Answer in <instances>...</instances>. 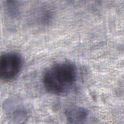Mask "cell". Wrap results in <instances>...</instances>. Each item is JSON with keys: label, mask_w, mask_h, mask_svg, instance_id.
<instances>
[{"label": "cell", "mask_w": 124, "mask_h": 124, "mask_svg": "<svg viewBox=\"0 0 124 124\" xmlns=\"http://www.w3.org/2000/svg\"><path fill=\"white\" fill-rule=\"evenodd\" d=\"M22 66V59L19 54L9 52L0 58V78L4 81H10L19 74Z\"/></svg>", "instance_id": "obj_2"}, {"label": "cell", "mask_w": 124, "mask_h": 124, "mask_svg": "<svg viewBox=\"0 0 124 124\" xmlns=\"http://www.w3.org/2000/svg\"><path fill=\"white\" fill-rule=\"evenodd\" d=\"M65 116L70 123H83L88 118V112L83 108L74 107L66 110Z\"/></svg>", "instance_id": "obj_3"}, {"label": "cell", "mask_w": 124, "mask_h": 124, "mask_svg": "<svg viewBox=\"0 0 124 124\" xmlns=\"http://www.w3.org/2000/svg\"><path fill=\"white\" fill-rule=\"evenodd\" d=\"M77 78L76 66L73 62L64 61L56 63L48 68L43 75L42 81L47 92L62 95L71 90Z\"/></svg>", "instance_id": "obj_1"}]
</instances>
